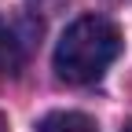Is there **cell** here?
<instances>
[{"label": "cell", "instance_id": "6da1fadb", "mask_svg": "<svg viewBox=\"0 0 132 132\" xmlns=\"http://www.w3.org/2000/svg\"><path fill=\"white\" fill-rule=\"evenodd\" d=\"M121 55V29L103 15H81L62 29L52 66L66 85H92Z\"/></svg>", "mask_w": 132, "mask_h": 132}, {"label": "cell", "instance_id": "7a4b0ae2", "mask_svg": "<svg viewBox=\"0 0 132 132\" xmlns=\"http://www.w3.org/2000/svg\"><path fill=\"white\" fill-rule=\"evenodd\" d=\"M37 132H99L95 121L88 114H77V110H55L37 125Z\"/></svg>", "mask_w": 132, "mask_h": 132}, {"label": "cell", "instance_id": "3957f363", "mask_svg": "<svg viewBox=\"0 0 132 132\" xmlns=\"http://www.w3.org/2000/svg\"><path fill=\"white\" fill-rule=\"evenodd\" d=\"M22 62H26L22 40L15 37V29H11L4 19H0V73H19Z\"/></svg>", "mask_w": 132, "mask_h": 132}, {"label": "cell", "instance_id": "277c9868", "mask_svg": "<svg viewBox=\"0 0 132 132\" xmlns=\"http://www.w3.org/2000/svg\"><path fill=\"white\" fill-rule=\"evenodd\" d=\"M0 132H7V118H4V114H0Z\"/></svg>", "mask_w": 132, "mask_h": 132}, {"label": "cell", "instance_id": "5b68a950", "mask_svg": "<svg viewBox=\"0 0 132 132\" xmlns=\"http://www.w3.org/2000/svg\"><path fill=\"white\" fill-rule=\"evenodd\" d=\"M125 132H132V125H125Z\"/></svg>", "mask_w": 132, "mask_h": 132}]
</instances>
